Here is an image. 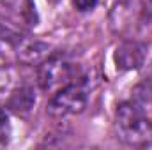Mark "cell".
Here are the masks:
<instances>
[{"mask_svg": "<svg viewBox=\"0 0 152 150\" xmlns=\"http://www.w3.org/2000/svg\"><path fill=\"white\" fill-rule=\"evenodd\" d=\"M11 134H12V125L9 111L4 106H0V143H7L11 140Z\"/></svg>", "mask_w": 152, "mask_h": 150, "instance_id": "8992f818", "label": "cell"}, {"mask_svg": "<svg viewBox=\"0 0 152 150\" xmlns=\"http://www.w3.org/2000/svg\"><path fill=\"white\" fill-rule=\"evenodd\" d=\"M115 125L118 138L127 145H149L152 140V122L138 101H124L117 106Z\"/></svg>", "mask_w": 152, "mask_h": 150, "instance_id": "7a4b0ae2", "label": "cell"}, {"mask_svg": "<svg viewBox=\"0 0 152 150\" xmlns=\"http://www.w3.org/2000/svg\"><path fill=\"white\" fill-rule=\"evenodd\" d=\"M147 48L138 41H124L117 46L113 62L120 71H136L145 64Z\"/></svg>", "mask_w": 152, "mask_h": 150, "instance_id": "5b68a950", "label": "cell"}, {"mask_svg": "<svg viewBox=\"0 0 152 150\" xmlns=\"http://www.w3.org/2000/svg\"><path fill=\"white\" fill-rule=\"evenodd\" d=\"M149 4H151V5H152V0H149Z\"/></svg>", "mask_w": 152, "mask_h": 150, "instance_id": "30bf717a", "label": "cell"}, {"mask_svg": "<svg viewBox=\"0 0 152 150\" xmlns=\"http://www.w3.org/2000/svg\"><path fill=\"white\" fill-rule=\"evenodd\" d=\"M50 44L28 37L0 20V55L23 66H39L50 55Z\"/></svg>", "mask_w": 152, "mask_h": 150, "instance_id": "6da1fadb", "label": "cell"}, {"mask_svg": "<svg viewBox=\"0 0 152 150\" xmlns=\"http://www.w3.org/2000/svg\"><path fill=\"white\" fill-rule=\"evenodd\" d=\"M118 4H122V5H126V4H129V2H133V0H117Z\"/></svg>", "mask_w": 152, "mask_h": 150, "instance_id": "9c48e42d", "label": "cell"}, {"mask_svg": "<svg viewBox=\"0 0 152 150\" xmlns=\"http://www.w3.org/2000/svg\"><path fill=\"white\" fill-rule=\"evenodd\" d=\"M88 94H90L88 79H87V76H81L80 79L69 83L67 87L50 94L46 111L57 118L78 115L85 110V106L88 103Z\"/></svg>", "mask_w": 152, "mask_h": 150, "instance_id": "277c9868", "label": "cell"}, {"mask_svg": "<svg viewBox=\"0 0 152 150\" xmlns=\"http://www.w3.org/2000/svg\"><path fill=\"white\" fill-rule=\"evenodd\" d=\"M99 0H71L73 7L80 12H88V11H94L96 5H97Z\"/></svg>", "mask_w": 152, "mask_h": 150, "instance_id": "ba28073f", "label": "cell"}, {"mask_svg": "<svg viewBox=\"0 0 152 150\" xmlns=\"http://www.w3.org/2000/svg\"><path fill=\"white\" fill-rule=\"evenodd\" d=\"M80 66L75 60L62 51H51L41 64L37 66V79L39 88L46 94H53L69 83L81 78Z\"/></svg>", "mask_w": 152, "mask_h": 150, "instance_id": "3957f363", "label": "cell"}, {"mask_svg": "<svg viewBox=\"0 0 152 150\" xmlns=\"http://www.w3.org/2000/svg\"><path fill=\"white\" fill-rule=\"evenodd\" d=\"M4 5H9L11 9L21 12L23 16L27 14H34V4L32 0H0Z\"/></svg>", "mask_w": 152, "mask_h": 150, "instance_id": "52a82bcc", "label": "cell"}]
</instances>
